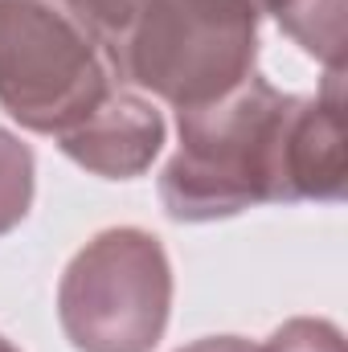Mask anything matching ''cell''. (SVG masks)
I'll use <instances>...</instances> for the list:
<instances>
[{"instance_id":"1","label":"cell","mask_w":348,"mask_h":352,"mask_svg":"<svg viewBox=\"0 0 348 352\" xmlns=\"http://www.w3.org/2000/svg\"><path fill=\"white\" fill-rule=\"evenodd\" d=\"M291 102L295 94L250 74L209 107L176 111L180 148L160 176L168 217L217 221L283 201V127Z\"/></svg>"},{"instance_id":"2","label":"cell","mask_w":348,"mask_h":352,"mask_svg":"<svg viewBox=\"0 0 348 352\" xmlns=\"http://www.w3.org/2000/svg\"><path fill=\"white\" fill-rule=\"evenodd\" d=\"M111 54L123 87L197 111L254 74L259 12L250 0H152Z\"/></svg>"},{"instance_id":"3","label":"cell","mask_w":348,"mask_h":352,"mask_svg":"<svg viewBox=\"0 0 348 352\" xmlns=\"http://www.w3.org/2000/svg\"><path fill=\"white\" fill-rule=\"evenodd\" d=\"M123 87L115 54L62 0H0V107L37 135H66Z\"/></svg>"},{"instance_id":"4","label":"cell","mask_w":348,"mask_h":352,"mask_svg":"<svg viewBox=\"0 0 348 352\" xmlns=\"http://www.w3.org/2000/svg\"><path fill=\"white\" fill-rule=\"evenodd\" d=\"M173 316V263L140 226L94 234L58 287V320L78 352H152Z\"/></svg>"},{"instance_id":"5","label":"cell","mask_w":348,"mask_h":352,"mask_svg":"<svg viewBox=\"0 0 348 352\" xmlns=\"http://www.w3.org/2000/svg\"><path fill=\"white\" fill-rule=\"evenodd\" d=\"M345 168V82L328 70L320 94L291 102L283 127V205L291 201H340Z\"/></svg>"},{"instance_id":"6","label":"cell","mask_w":348,"mask_h":352,"mask_svg":"<svg viewBox=\"0 0 348 352\" xmlns=\"http://www.w3.org/2000/svg\"><path fill=\"white\" fill-rule=\"evenodd\" d=\"M164 115L135 90L119 87L98 102L83 123H74L66 135H58V148L94 176L107 180H131L148 173L152 160L164 148Z\"/></svg>"},{"instance_id":"7","label":"cell","mask_w":348,"mask_h":352,"mask_svg":"<svg viewBox=\"0 0 348 352\" xmlns=\"http://www.w3.org/2000/svg\"><path fill=\"white\" fill-rule=\"evenodd\" d=\"M270 16L328 70H345V0H279Z\"/></svg>"},{"instance_id":"8","label":"cell","mask_w":348,"mask_h":352,"mask_svg":"<svg viewBox=\"0 0 348 352\" xmlns=\"http://www.w3.org/2000/svg\"><path fill=\"white\" fill-rule=\"evenodd\" d=\"M33 188H37V160L33 148L0 127V238L12 234L29 209H33Z\"/></svg>"},{"instance_id":"9","label":"cell","mask_w":348,"mask_h":352,"mask_svg":"<svg viewBox=\"0 0 348 352\" xmlns=\"http://www.w3.org/2000/svg\"><path fill=\"white\" fill-rule=\"evenodd\" d=\"M62 4L107 41V50H115L119 37L135 25V16H140L152 0H62Z\"/></svg>"},{"instance_id":"10","label":"cell","mask_w":348,"mask_h":352,"mask_svg":"<svg viewBox=\"0 0 348 352\" xmlns=\"http://www.w3.org/2000/svg\"><path fill=\"white\" fill-rule=\"evenodd\" d=\"M254 352H345V336L328 320H287L283 328L270 332V340L259 344Z\"/></svg>"},{"instance_id":"11","label":"cell","mask_w":348,"mask_h":352,"mask_svg":"<svg viewBox=\"0 0 348 352\" xmlns=\"http://www.w3.org/2000/svg\"><path fill=\"white\" fill-rule=\"evenodd\" d=\"M254 349L259 344H250L242 336H205V340H197V344H188L180 352H254Z\"/></svg>"},{"instance_id":"12","label":"cell","mask_w":348,"mask_h":352,"mask_svg":"<svg viewBox=\"0 0 348 352\" xmlns=\"http://www.w3.org/2000/svg\"><path fill=\"white\" fill-rule=\"evenodd\" d=\"M274 4H279V0H250V8H254L259 16H270V8H274Z\"/></svg>"},{"instance_id":"13","label":"cell","mask_w":348,"mask_h":352,"mask_svg":"<svg viewBox=\"0 0 348 352\" xmlns=\"http://www.w3.org/2000/svg\"><path fill=\"white\" fill-rule=\"evenodd\" d=\"M0 352H17V344H12L8 336H0Z\"/></svg>"}]
</instances>
